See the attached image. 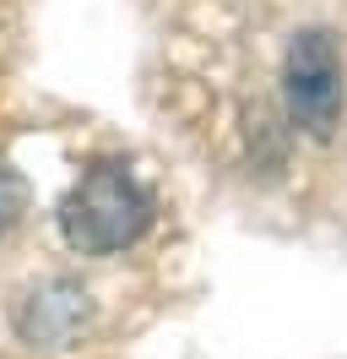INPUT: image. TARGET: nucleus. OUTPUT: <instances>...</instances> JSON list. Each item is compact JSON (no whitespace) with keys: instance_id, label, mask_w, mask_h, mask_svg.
<instances>
[{"instance_id":"f257e3e1","label":"nucleus","mask_w":347,"mask_h":359,"mask_svg":"<svg viewBox=\"0 0 347 359\" xmlns=\"http://www.w3.org/2000/svg\"><path fill=\"white\" fill-rule=\"evenodd\" d=\"M147 224H152V196L125 163H92L60 202V234L82 256H114V250L136 245L147 234Z\"/></svg>"},{"instance_id":"f03ea898","label":"nucleus","mask_w":347,"mask_h":359,"mask_svg":"<svg viewBox=\"0 0 347 359\" xmlns=\"http://www.w3.org/2000/svg\"><path fill=\"white\" fill-rule=\"evenodd\" d=\"M282 88H288V109L309 136H331L337 114H342V55L325 27H309L293 39L288 66H282Z\"/></svg>"},{"instance_id":"7ed1b4c3","label":"nucleus","mask_w":347,"mask_h":359,"mask_svg":"<svg viewBox=\"0 0 347 359\" xmlns=\"http://www.w3.org/2000/svg\"><path fill=\"white\" fill-rule=\"evenodd\" d=\"M22 207H27V185H22V175L11 163H0V234L22 218Z\"/></svg>"}]
</instances>
